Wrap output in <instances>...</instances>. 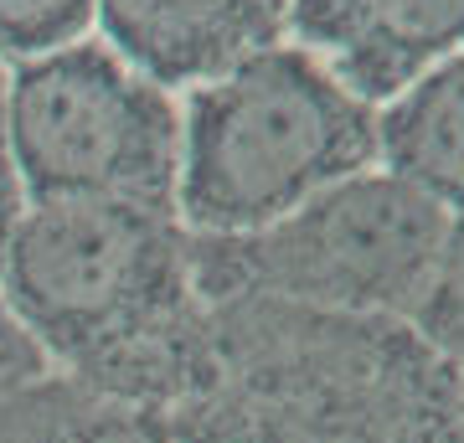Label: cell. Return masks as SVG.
<instances>
[{"label":"cell","mask_w":464,"mask_h":443,"mask_svg":"<svg viewBox=\"0 0 464 443\" xmlns=\"http://www.w3.org/2000/svg\"><path fill=\"white\" fill-rule=\"evenodd\" d=\"M0 299L67 387L134 412L212 392V304L186 227L130 201H36L0 227Z\"/></svg>","instance_id":"obj_1"},{"label":"cell","mask_w":464,"mask_h":443,"mask_svg":"<svg viewBox=\"0 0 464 443\" xmlns=\"http://www.w3.org/2000/svg\"><path fill=\"white\" fill-rule=\"evenodd\" d=\"M212 341L217 387L274 443H464V381L408 320L222 299Z\"/></svg>","instance_id":"obj_2"},{"label":"cell","mask_w":464,"mask_h":443,"mask_svg":"<svg viewBox=\"0 0 464 443\" xmlns=\"http://www.w3.org/2000/svg\"><path fill=\"white\" fill-rule=\"evenodd\" d=\"M377 165V109L304 47H264L197 82L181 109L176 222L191 237L268 227Z\"/></svg>","instance_id":"obj_3"},{"label":"cell","mask_w":464,"mask_h":443,"mask_svg":"<svg viewBox=\"0 0 464 443\" xmlns=\"http://www.w3.org/2000/svg\"><path fill=\"white\" fill-rule=\"evenodd\" d=\"M444 207L387 170H362L237 237H191V284L207 304L274 299L325 314L402 320L433 263Z\"/></svg>","instance_id":"obj_4"},{"label":"cell","mask_w":464,"mask_h":443,"mask_svg":"<svg viewBox=\"0 0 464 443\" xmlns=\"http://www.w3.org/2000/svg\"><path fill=\"white\" fill-rule=\"evenodd\" d=\"M11 160L21 207L36 201H130L176 217L181 109L140 78L109 42L11 67Z\"/></svg>","instance_id":"obj_5"},{"label":"cell","mask_w":464,"mask_h":443,"mask_svg":"<svg viewBox=\"0 0 464 443\" xmlns=\"http://www.w3.org/2000/svg\"><path fill=\"white\" fill-rule=\"evenodd\" d=\"M284 32L362 103H392L464 52V0H289Z\"/></svg>","instance_id":"obj_6"},{"label":"cell","mask_w":464,"mask_h":443,"mask_svg":"<svg viewBox=\"0 0 464 443\" xmlns=\"http://www.w3.org/2000/svg\"><path fill=\"white\" fill-rule=\"evenodd\" d=\"M109 47L160 88H197L279 47L289 0H93Z\"/></svg>","instance_id":"obj_7"},{"label":"cell","mask_w":464,"mask_h":443,"mask_svg":"<svg viewBox=\"0 0 464 443\" xmlns=\"http://www.w3.org/2000/svg\"><path fill=\"white\" fill-rule=\"evenodd\" d=\"M377 165L433 207L464 212V52L429 67L377 114Z\"/></svg>","instance_id":"obj_8"},{"label":"cell","mask_w":464,"mask_h":443,"mask_svg":"<svg viewBox=\"0 0 464 443\" xmlns=\"http://www.w3.org/2000/svg\"><path fill=\"white\" fill-rule=\"evenodd\" d=\"M0 443H160V428L150 412L114 408L63 377H42L0 408Z\"/></svg>","instance_id":"obj_9"},{"label":"cell","mask_w":464,"mask_h":443,"mask_svg":"<svg viewBox=\"0 0 464 443\" xmlns=\"http://www.w3.org/2000/svg\"><path fill=\"white\" fill-rule=\"evenodd\" d=\"M402 320L464 381V212L444 217V232H439L433 263L423 274V289H418L413 310Z\"/></svg>","instance_id":"obj_10"},{"label":"cell","mask_w":464,"mask_h":443,"mask_svg":"<svg viewBox=\"0 0 464 443\" xmlns=\"http://www.w3.org/2000/svg\"><path fill=\"white\" fill-rule=\"evenodd\" d=\"M93 0H0V63H32L83 42Z\"/></svg>","instance_id":"obj_11"},{"label":"cell","mask_w":464,"mask_h":443,"mask_svg":"<svg viewBox=\"0 0 464 443\" xmlns=\"http://www.w3.org/2000/svg\"><path fill=\"white\" fill-rule=\"evenodd\" d=\"M160 428V443H274L264 418L243 408L227 387H212L201 397H186L166 412H150Z\"/></svg>","instance_id":"obj_12"},{"label":"cell","mask_w":464,"mask_h":443,"mask_svg":"<svg viewBox=\"0 0 464 443\" xmlns=\"http://www.w3.org/2000/svg\"><path fill=\"white\" fill-rule=\"evenodd\" d=\"M42 377H52L47 356L36 351V341L21 330V320L5 310V299H0V408H5L11 397H21L26 387H36Z\"/></svg>","instance_id":"obj_13"},{"label":"cell","mask_w":464,"mask_h":443,"mask_svg":"<svg viewBox=\"0 0 464 443\" xmlns=\"http://www.w3.org/2000/svg\"><path fill=\"white\" fill-rule=\"evenodd\" d=\"M11 72L0 67V227L21 212V186H16V160H11V109H5Z\"/></svg>","instance_id":"obj_14"}]
</instances>
